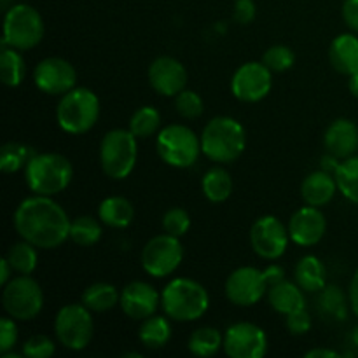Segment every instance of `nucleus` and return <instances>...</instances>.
<instances>
[{
    "mask_svg": "<svg viewBox=\"0 0 358 358\" xmlns=\"http://www.w3.org/2000/svg\"><path fill=\"white\" fill-rule=\"evenodd\" d=\"M13 222L21 240L42 250H52L70 238L72 220L52 196L34 194L17 205Z\"/></svg>",
    "mask_w": 358,
    "mask_h": 358,
    "instance_id": "nucleus-1",
    "label": "nucleus"
},
{
    "mask_svg": "<svg viewBox=\"0 0 358 358\" xmlns=\"http://www.w3.org/2000/svg\"><path fill=\"white\" fill-rule=\"evenodd\" d=\"M199 138L203 154L219 164L236 161L247 147V131L243 124L229 115H219L206 122Z\"/></svg>",
    "mask_w": 358,
    "mask_h": 358,
    "instance_id": "nucleus-2",
    "label": "nucleus"
},
{
    "mask_svg": "<svg viewBox=\"0 0 358 358\" xmlns=\"http://www.w3.org/2000/svg\"><path fill=\"white\" fill-rule=\"evenodd\" d=\"M161 308L170 320L194 322L210 308L205 287L192 278H173L161 292Z\"/></svg>",
    "mask_w": 358,
    "mask_h": 358,
    "instance_id": "nucleus-3",
    "label": "nucleus"
},
{
    "mask_svg": "<svg viewBox=\"0 0 358 358\" xmlns=\"http://www.w3.org/2000/svg\"><path fill=\"white\" fill-rule=\"evenodd\" d=\"M72 178L73 166L63 154H35L24 166V182L34 194H59L69 187Z\"/></svg>",
    "mask_w": 358,
    "mask_h": 358,
    "instance_id": "nucleus-4",
    "label": "nucleus"
},
{
    "mask_svg": "<svg viewBox=\"0 0 358 358\" xmlns=\"http://www.w3.org/2000/svg\"><path fill=\"white\" fill-rule=\"evenodd\" d=\"M100 117V100L87 87H73L63 94L56 107V121L69 135H83L96 124Z\"/></svg>",
    "mask_w": 358,
    "mask_h": 358,
    "instance_id": "nucleus-5",
    "label": "nucleus"
},
{
    "mask_svg": "<svg viewBox=\"0 0 358 358\" xmlns=\"http://www.w3.org/2000/svg\"><path fill=\"white\" fill-rule=\"evenodd\" d=\"M138 157V138L131 129L115 128L103 135L100 143L101 170L112 180H124L135 170Z\"/></svg>",
    "mask_w": 358,
    "mask_h": 358,
    "instance_id": "nucleus-6",
    "label": "nucleus"
},
{
    "mask_svg": "<svg viewBox=\"0 0 358 358\" xmlns=\"http://www.w3.org/2000/svg\"><path fill=\"white\" fill-rule=\"evenodd\" d=\"M44 38V20L35 7L14 3L3 16L2 45L28 51L37 48Z\"/></svg>",
    "mask_w": 358,
    "mask_h": 358,
    "instance_id": "nucleus-7",
    "label": "nucleus"
},
{
    "mask_svg": "<svg viewBox=\"0 0 358 358\" xmlns=\"http://www.w3.org/2000/svg\"><path fill=\"white\" fill-rule=\"evenodd\" d=\"M156 150L168 166L191 168L203 152L201 138L189 126L168 124L157 133Z\"/></svg>",
    "mask_w": 358,
    "mask_h": 358,
    "instance_id": "nucleus-8",
    "label": "nucleus"
},
{
    "mask_svg": "<svg viewBox=\"0 0 358 358\" xmlns=\"http://www.w3.org/2000/svg\"><path fill=\"white\" fill-rule=\"evenodd\" d=\"M93 311L83 303L65 304L55 318V334L62 346L72 352L87 348L94 336Z\"/></svg>",
    "mask_w": 358,
    "mask_h": 358,
    "instance_id": "nucleus-9",
    "label": "nucleus"
},
{
    "mask_svg": "<svg viewBox=\"0 0 358 358\" xmlns=\"http://www.w3.org/2000/svg\"><path fill=\"white\" fill-rule=\"evenodd\" d=\"M2 306L14 320H34L44 308V292L30 275H20L3 285Z\"/></svg>",
    "mask_w": 358,
    "mask_h": 358,
    "instance_id": "nucleus-10",
    "label": "nucleus"
},
{
    "mask_svg": "<svg viewBox=\"0 0 358 358\" xmlns=\"http://www.w3.org/2000/svg\"><path fill=\"white\" fill-rule=\"evenodd\" d=\"M182 261H184V247L180 243V238L171 236L168 233L150 238L140 255L143 271L152 278H164L168 275H173L180 268Z\"/></svg>",
    "mask_w": 358,
    "mask_h": 358,
    "instance_id": "nucleus-11",
    "label": "nucleus"
},
{
    "mask_svg": "<svg viewBox=\"0 0 358 358\" xmlns=\"http://www.w3.org/2000/svg\"><path fill=\"white\" fill-rule=\"evenodd\" d=\"M289 227L275 215H264L254 222L250 229V245L255 254L268 261L282 257L289 247Z\"/></svg>",
    "mask_w": 358,
    "mask_h": 358,
    "instance_id": "nucleus-12",
    "label": "nucleus"
},
{
    "mask_svg": "<svg viewBox=\"0 0 358 358\" xmlns=\"http://www.w3.org/2000/svg\"><path fill=\"white\" fill-rule=\"evenodd\" d=\"M273 72L262 62L243 63L231 79V93L245 103H255L269 94Z\"/></svg>",
    "mask_w": 358,
    "mask_h": 358,
    "instance_id": "nucleus-13",
    "label": "nucleus"
},
{
    "mask_svg": "<svg viewBox=\"0 0 358 358\" xmlns=\"http://www.w3.org/2000/svg\"><path fill=\"white\" fill-rule=\"evenodd\" d=\"M268 352V336L252 322H238L224 334V353L229 358H262Z\"/></svg>",
    "mask_w": 358,
    "mask_h": 358,
    "instance_id": "nucleus-14",
    "label": "nucleus"
},
{
    "mask_svg": "<svg viewBox=\"0 0 358 358\" xmlns=\"http://www.w3.org/2000/svg\"><path fill=\"white\" fill-rule=\"evenodd\" d=\"M34 83L38 91L51 96H63L76 87L77 72L70 62L59 56L41 59L34 69Z\"/></svg>",
    "mask_w": 358,
    "mask_h": 358,
    "instance_id": "nucleus-15",
    "label": "nucleus"
},
{
    "mask_svg": "<svg viewBox=\"0 0 358 358\" xmlns=\"http://www.w3.org/2000/svg\"><path fill=\"white\" fill-rule=\"evenodd\" d=\"M269 289L264 273L252 266H241L234 269L226 280V296L236 306H254Z\"/></svg>",
    "mask_w": 358,
    "mask_h": 358,
    "instance_id": "nucleus-16",
    "label": "nucleus"
},
{
    "mask_svg": "<svg viewBox=\"0 0 358 358\" xmlns=\"http://www.w3.org/2000/svg\"><path fill=\"white\" fill-rule=\"evenodd\" d=\"M149 83L161 96H177L187 86V70L173 56H159L149 66Z\"/></svg>",
    "mask_w": 358,
    "mask_h": 358,
    "instance_id": "nucleus-17",
    "label": "nucleus"
},
{
    "mask_svg": "<svg viewBox=\"0 0 358 358\" xmlns=\"http://www.w3.org/2000/svg\"><path fill=\"white\" fill-rule=\"evenodd\" d=\"M290 241L299 247H313L320 243L327 231V220L317 206L306 205L296 210L289 220Z\"/></svg>",
    "mask_w": 358,
    "mask_h": 358,
    "instance_id": "nucleus-18",
    "label": "nucleus"
},
{
    "mask_svg": "<svg viewBox=\"0 0 358 358\" xmlns=\"http://www.w3.org/2000/svg\"><path fill=\"white\" fill-rule=\"evenodd\" d=\"M122 313L131 320H145L156 315L161 306V294L147 282H131L121 290L119 299Z\"/></svg>",
    "mask_w": 358,
    "mask_h": 358,
    "instance_id": "nucleus-19",
    "label": "nucleus"
},
{
    "mask_svg": "<svg viewBox=\"0 0 358 358\" xmlns=\"http://www.w3.org/2000/svg\"><path fill=\"white\" fill-rule=\"evenodd\" d=\"M324 145L338 159L355 156L358 150V126L350 119H336L324 135Z\"/></svg>",
    "mask_w": 358,
    "mask_h": 358,
    "instance_id": "nucleus-20",
    "label": "nucleus"
},
{
    "mask_svg": "<svg viewBox=\"0 0 358 358\" xmlns=\"http://www.w3.org/2000/svg\"><path fill=\"white\" fill-rule=\"evenodd\" d=\"M336 191H338L336 177L322 168L308 175L301 184V196H303L304 203L317 206V208L329 205L334 199Z\"/></svg>",
    "mask_w": 358,
    "mask_h": 358,
    "instance_id": "nucleus-21",
    "label": "nucleus"
},
{
    "mask_svg": "<svg viewBox=\"0 0 358 358\" xmlns=\"http://www.w3.org/2000/svg\"><path fill=\"white\" fill-rule=\"evenodd\" d=\"M331 65L343 76L358 72V37L353 34H341L331 42L329 48Z\"/></svg>",
    "mask_w": 358,
    "mask_h": 358,
    "instance_id": "nucleus-22",
    "label": "nucleus"
},
{
    "mask_svg": "<svg viewBox=\"0 0 358 358\" xmlns=\"http://www.w3.org/2000/svg\"><path fill=\"white\" fill-rule=\"evenodd\" d=\"M268 301L271 304L273 310L276 313L289 315L292 311L303 310L306 308V297H304V290L301 289L297 283L294 282H283L275 283L268 289Z\"/></svg>",
    "mask_w": 358,
    "mask_h": 358,
    "instance_id": "nucleus-23",
    "label": "nucleus"
},
{
    "mask_svg": "<svg viewBox=\"0 0 358 358\" xmlns=\"http://www.w3.org/2000/svg\"><path fill=\"white\" fill-rule=\"evenodd\" d=\"M296 283L310 294H318L327 285V271L317 255H304L296 266Z\"/></svg>",
    "mask_w": 358,
    "mask_h": 358,
    "instance_id": "nucleus-24",
    "label": "nucleus"
},
{
    "mask_svg": "<svg viewBox=\"0 0 358 358\" xmlns=\"http://www.w3.org/2000/svg\"><path fill=\"white\" fill-rule=\"evenodd\" d=\"M98 219L108 227L124 229L135 219V208L129 199L122 196H110V198H105L98 206Z\"/></svg>",
    "mask_w": 358,
    "mask_h": 358,
    "instance_id": "nucleus-25",
    "label": "nucleus"
},
{
    "mask_svg": "<svg viewBox=\"0 0 358 358\" xmlns=\"http://www.w3.org/2000/svg\"><path fill=\"white\" fill-rule=\"evenodd\" d=\"M119 299H121V292H117L112 283L96 282L84 290L80 303L93 313H105L117 306Z\"/></svg>",
    "mask_w": 358,
    "mask_h": 358,
    "instance_id": "nucleus-26",
    "label": "nucleus"
},
{
    "mask_svg": "<svg viewBox=\"0 0 358 358\" xmlns=\"http://www.w3.org/2000/svg\"><path fill=\"white\" fill-rule=\"evenodd\" d=\"M138 339L145 348L159 350L168 345L171 339V325L170 318L152 315V317L142 320L138 331Z\"/></svg>",
    "mask_w": 358,
    "mask_h": 358,
    "instance_id": "nucleus-27",
    "label": "nucleus"
},
{
    "mask_svg": "<svg viewBox=\"0 0 358 358\" xmlns=\"http://www.w3.org/2000/svg\"><path fill=\"white\" fill-rule=\"evenodd\" d=\"M201 189L210 203H224L233 192V178L222 166H213L203 177Z\"/></svg>",
    "mask_w": 358,
    "mask_h": 358,
    "instance_id": "nucleus-28",
    "label": "nucleus"
},
{
    "mask_svg": "<svg viewBox=\"0 0 358 358\" xmlns=\"http://www.w3.org/2000/svg\"><path fill=\"white\" fill-rule=\"evenodd\" d=\"M187 348L196 357H213L224 348V336L215 327H199L191 334Z\"/></svg>",
    "mask_w": 358,
    "mask_h": 358,
    "instance_id": "nucleus-29",
    "label": "nucleus"
},
{
    "mask_svg": "<svg viewBox=\"0 0 358 358\" xmlns=\"http://www.w3.org/2000/svg\"><path fill=\"white\" fill-rule=\"evenodd\" d=\"M0 76H2V83L9 87H17L23 83L24 76H27V65H24V59L21 56L20 49L2 45V52H0Z\"/></svg>",
    "mask_w": 358,
    "mask_h": 358,
    "instance_id": "nucleus-30",
    "label": "nucleus"
},
{
    "mask_svg": "<svg viewBox=\"0 0 358 358\" xmlns=\"http://www.w3.org/2000/svg\"><path fill=\"white\" fill-rule=\"evenodd\" d=\"M6 257L7 261H9V264L13 266L14 273H17V275H31V273L37 269V247L27 240H21L17 241V243L10 245Z\"/></svg>",
    "mask_w": 358,
    "mask_h": 358,
    "instance_id": "nucleus-31",
    "label": "nucleus"
},
{
    "mask_svg": "<svg viewBox=\"0 0 358 358\" xmlns=\"http://www.w3.org/2000/svg\"><path fill=\"white\" fill-rule=\"evenodd\" d=\"M318 311L332 320H345L348 315V303L343 290L336 285H325L318 292Z\"/></svg>",
    "mask_w": 358,
    "mask_h": 358,
    "instance_id": "nucleus-32",
    "label": "nucleus"
},
{
    "mask_svg": "<svg viewBox=\"0 0 358 358\" xmlns=\"http://www.w3.org/2000/svg\"><path fill=\"white\" fill-rule=\"evenodd\" d=\"M334 177L338 182V191L348 201L358 205V156L343 159L336 170Z\"/></svg>",
    "mask_w": 358,
    "mask_h": 358,
    "instance_id": "nucleus-33",
    "label": "nucleus"
},
{
    "mask_svg": "<svg viewBox=\"0 0 358 358\" xmlns=\"http://www.w3.org/2000/svg\"><path fill=\"white\" fill-rule=\"evenodd\" d=\"M101 220L91 215L76 217L70 224V240L79 247H91L98 243L101 238Z\"/></svg>",
    "mask_w": 358,
    "mask_h": 358,
    "instance_id": "nucleus-34",
    "label": "nucleus"
},
{
    "mask_svg": "<svg viewBox=\"0 0 358 358\" xmlns=\"http://www.w3.org/2000/svg\"><path fill=\"white\" fill-rule=\"evenodd\" d=\"M35 150L31 147L24 145L20 142H9L0 150V170L3 173H16V171L24 170L28 161L35 156Z\"/></svg>",
    "mask_w": 358,
    "mask_h": 358,
    "instance_id": "nucleus-35",
    "label": "nucleus"
},
{
    "mask_svg": "<svg viewBox=\"0 0 358 358\" xmlns=\"http://www.w3.org/2000/svg\"><path fill=\"white\" fill-rule=\"evenodd\" d=\"M161 126V114L157 108L145 105L140 107L129 119V129L136 138H149L156 135Z\"/></svg>",
    "mask_w": 358,
    "mask_h": 358,
    "instance_id": "nucleus-36",
    "label": "nucleus"
},
{
    "mask_svg": "<svg viewBox=\"0 0 358 358\" xmlns=\"http://www.w3.org/2000/svg\"><path fill=\"white\" fill-rule=\"evenodd\" d=\"M294 62H296V55H294V51L289 45L283 44L271 45L264 52V56H262V63L271 72H287L289 69H292Z\"/></svg>",
    "mask_w": 358,
    "mask_h": 358,
    "instance_id": "nucleus-37",
    "label": "nucleus"
},
{
    "mask_svg": "<svg viewBox=\"0 0 358 358\" xmlns=\"http://www.w3.org/2000/svg\"><path fill=\"white\" fill-rule=\"evenodd\" d=\"M163 229L171 236H185L191 229V217L180 206H173L163 215Z\"/></svg>",
    "mask_w": 358,
    "mask_h": 358,
    "instance_id": "nucleus-38",
    "label": "nucleus"
},
{
    "mask_svg": "<svg viewBox=\"0 0 358 358\" xmlns=\"http://www.w3.org/2000/svg\"><path fill=\"white\" fill-rule=\"evenodd\" d=\"M175 108L185 119H198L205 110L203 98L196 91L184 90L175 96Z\"/></svg>",
    "mask_w": 358,
    "mask_h": 358,
    "instance_id": "nucleus-39",
    "label": "nucleus"
},
{
    "mask_svg": "<svg viewBox=\"0 0 358 358\" xmlns=\"http://www.w3.org/2000/svg\"><path fill=\"white\" fill-rule=\"evenodd\" d=\"M56 346L55 341L48 336H31L28 341H24L23 348H21V353L27 358H49L55 355Z\"/></svg>",
    "mask_w": 358,
    "mask_h": 358,
    "instance_id": "nucleus-40",
    "label": "nucleus"
},
{
    "mask_svg": "<svg viewBox=\"0 0 358 358\" xmlns=\"http://www.w3.org/2000/svg\"><path fill=\"white\" fill-rule=\"evenodd\" d=\"M17 343V325L13 317H3L0 320V353H7Z\"/></svg>",
    "mask_w": 358,
    "mask_h": 358,
    "instance_id": "nucleus-41",
    "label": "nucleus"
},
{
    "mask_svg": "<svg viewBox=\"0 0 358 358\" xmlns=\"http://www.w3.org/2000/svg\"><path fill=\"white\" fill-rule=\"evenodd\" d=\"M285 324H287V329H289L290 334L303 336V334H306V332H310L311 317H310V313L306 311V308H303V310L292 311V313L287 315Z\"/></svg>",
    "mask_w": 358,
    "mask_h": 358,
    "instance_id": "nucleus-42",
    "label": "nucleus"
},
{
    "mask_svg": "<svg viewBox=\"0 0 358 358\" xmlns=\"http://www.w3.org/2000/svg\"><path fill=\"white\" fill-rule=\"evenodd\" d=\"M255 14H257V7H255L254 0H234V21H238L240 24H248L255 20Z\"/></svg>",
    "mask_w": 358,
    "mask_h": 358,
    "instance_id": "nucleus-43",
    "label": "nucleus"
},
{
    "mask_svg": "<svg viewBox=\"0 0 358 358\" xmlns=\"http://www.w3.org/2000/svg\"><path fill=\"white\" fill-rule=\"evenodd\" d=\"M343 20L346 27L358 34V0H345L343 3Z\"/></svg>",
    "mask_w": 358,
    "mask_h": 358,
    "instance_id": "nucleus-44",
    "label": "nucleus"
},
{
    "mask_svg": "<svg viewBox=\"0 0 358 358\" xmlns=\"http://www.w3.org/2000/svg\"><path fill=\"white\" fill-rule=\"evenodd\" d=\"M262 273H264V278L269 287L285 280V269H283L280 264H269L268 268L262 269Z\"/></svg>",
    "mask_w": 358,
    "mask_h": 358,
    "instance_id": "nucleus-45",
    "label": "nucleus"
},
{
    "mask_svg": "<svg viewBox=\"0 0 358 358\" xmlns=\"http://www.w3.org/2000/svg\"><path fill=\"white\" fill-rule=\"evenodd\" d=\"M350 308H352L353 313L358 317V268L357 271L353 273L352 276V282H350Z\"/></svg>",
    "mask_w": 358,
    "mask_h": 358,
    "instance_id": "nucleus-46",
    "label": "nucleus"
},
{
    "mask_svg": "<svg viewBox=\"0 0 358 358\" xmlns=\"http://www.w3.org/2000/svg\"><path fill=\"white\" fill-rule=\"evenodd\" d=\"M339 163H341V161H339L338 157L332 156V154H329V152H327V156L322 157V161H320V168H322V170H325V171H329V173L334 175V173H336V170H338Z\"/></svg>",
    "mask_w": 358,
    "mask_h": 358,
    "instance_id": "nucleus-47",
    "label": "nucleus"
},
{
    "mask_svg": "<svg viewBox=\"0 0 358 358\" xmlns=\"http://www.w3.org/2000/svg\"><path fill=\"white\" fill-rule=\"evenodd\" d=\"M306 358H338L339 353L334 352V350H327V348H313L310 352L304 353Z\"/></svg>",
    "mask_w": 358,
    "mask_h": 358,
    "instance_id": "nucleus-48",
    "label": "nucleus"
},
{
    "mask_svg": "<svg viewBox=\"0 0 358 358\" xmlns=\"http://www.w3.org/2000/svg\"><path fill=\"white\" fill-rule=\"evenodd\" d=\"M10 273H14L13 266L9 264L7 257H3L2 261H0V285H7V283H9Z\"/></svg>",
    "mask_w": 358,
    "mask_h": 358,
    "instance_id": "nucleus-49",
    "label": "nucleus"
},
{
    "mask_svg": "<svg viewBox=\"0 0 358 358\" xmlns=\"http://www.w3.org/2000/svg\"><path fill=\"white\" fill-rule=\"evenodd\" d=\"M348 87H350V93H352L355 98H358V72L353 73V76H350Z\"/></svg>",
    "mask_w": 358,
    "mask_h": 358,
    "instance_id": "nucleus-50",
    "label": "nucleus"
},
{
    "mask_svg": "<svg viewBox=\"0 0 358 358\" xmlns=\"http://www.w3.org/2000/svg\"><path fill=\"white\" fill-rule=\"evenodd\" d=\"M124 357H135V358H142V353H131V352H128V353H124Z\"/></svg>",
    "mask_w": 358,
    "mask_h": 358,
    "instance_id": "nucleus-51",
    "label": "nucleus"
},
{
    "mask_svg": "<svg viewBox=\"0 0 358 358\" xmlns=\"http://www.w3.org/2000/svg\"><path fill=\"white\" fill-rule=\"evenodd\" d=\"M352 339H353V343H355V345L358 346V327L355 329V332H353V336H352Z\"/></svg>",
    "mask_w": 358,
    "mask_h": 358,
    "instance_id": "nucleus-52",
    "label": "nucleus"
}]
</instances>
